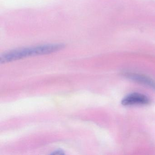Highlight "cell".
<instances>
[{
	"instance_id": "6da1fadb",
	"label": "cell",
	"mask_w": 155,
	"mask_h": 155,
	"mask_svg": "<svg viewBox=\"0 0 155 155\" xmlns=\"http://www.w3.org/2000/svg\"><path fill=\"white\" fill-rule=\"evenodd\" d=\"M61 48V46L60 45H53L13 51L2 57L1 62H8L32 55L47 54L58 50Z\"/></svg>"
},
{
	"instance_id": "7a4b0ae2",
	"label": "cell",
	"mask_w": 155,
	"mask_h": 155,
	"mask_svg": "<svg viewBox=\"0 0 155 155\" xmlns=\"http://www.w3.org/2000/svg\"><path fill=\"white\" fill-rule=\"evenodd\" d=\"M150 103V100L147 96L140 93H134L126 96L121 101L124 106L135 105H147Z\"/></svg>"
},
{
	"instance_id": "3957f363",
	"label": "cell",
	"mask_w": 155,
	"mask_h": 155,
	"mask_svg": "<svg viewBox=\"0 0 155 155\" xmlns=\"http://www.w3.org/2000/svg\"><path fill=\"white\" fill-rule=\"evenodd\" d=\"M124 75L131 79L134 80L136 81L143 84H146L148 86H150L155 89V81H153L150 78L141 75L140 74H135V73H127Z\"/></svg>"
},
{
	"instance_id": "277c9868",
	"label": "cell",
	"mask_w": 155,
	"mask_h": 155,
	"mask_svg": "<svg viewBox=\"0 0 155 155\" xmlns=\"http://www.w3.org/2000/svg\"><path fill=\"white\" fill-rule=\"evenodd\" d=\"M51 154H53V155H63V154H65L64 153V151H62V150H56V151H54L53 153H52Z\"/></svg>"
}]
</instances>
